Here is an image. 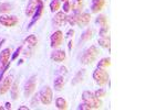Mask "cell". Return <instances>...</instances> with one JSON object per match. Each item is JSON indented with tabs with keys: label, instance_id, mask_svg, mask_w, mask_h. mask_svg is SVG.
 Here are the masks:
<instances>
[{
	"label": "cell",
	"instance_id": "cell-1",
	"mask_svg": "<svg viewBox=\"0 0 166 110\" xmlns=\"http://www.w3.org/2000/svg\"><path fill=\"white\" fill-rule=\"evenodd\" d=\"M100 55V51L96 49V46L92 45L87 50H85L83 55L81 56V63L83 65H90L93 62H95L96 57Z\"/></svg>",
	"mask_w": 166,
	"mask_h": 110
},
{
	"label": "cell",
	"instance_id": "cell-2",
	"mask_svg": "<svg viewBox=\"0 0 166 110\" xmlns=\"http://www.w3.org/2000/svg\"><path fill=\"white\" fill-rule=\"evenodd\" d=\"M93 79L96 84L99 86L103 87L109 83V79H110V76H109V73L104 68H99L96 67V70L93 72Z\"/></svg>",
	"mask_w": 166,
	"mask_h": 110
},
{
	"label": "cell",
	"instance_id": "cell-3",
	"mask_svg": "<svg viewBox=\"0 0 166 110\" xmlns=\"http://www.w3.org/2000/svg\"><path fill=\"white\" fill-rule=\"evenodd\" d=\"M39 99H40L41 104L46 105V106L51 105L52 99H53L52 89H51L49 86H43L41 88L40 91H39Z\"/></svg>",
	"mask_w": 166,
	"mask_h": 110
},
{
	"label": "cell",
	"instance_id": "cell-4",
	"mask_svg": "<svg viewBox=\"0 0 166 110\" xmlns=\"http://www.w3.org/2000/svg\"><path fill=\"white\" fill-rule=\"evenodd\" d=\"M63 39L64 36L62 31H60V30L54 31L51 34V36H50V46L52 47V49H58L62 44V42H63Z\"/></svg>",
	"mask_w": 166,
	"mask_h": 110
},
{
	"label": "cell",
	"instance_id": "cell-5",
	"mask_svg": "<svg viewBox=\"0 0 166 110\" xmlns=\"http://www.w3.org/2000/svg\"><path fill=\"white\" fill-rule=\"evenodd\" d=\"M12 83H13V76H3V78L0 81V95H5L8 93L12 86Z\"/></svg>",
	"mask_w": 166,
	"mask_h": 110
},
{
	"label": "cell",
	"instance_id": "cell-6",
	"mask_svg": "<svg viewBox=\"0 0 166 110\" xmlns=\"http://www.w3.org/2000/svg\"><path fill=\"white\" fill-rule=\"evenodd\" d=\"M18 18L16 15H0V24L6 28H12L18 24Z\"/></svg>",
	"mask_w": 166,
	"mask_h": 110
},
{
	"label": "cell",
	"instance_id": "cell-7",
	"mask_svg": "<svg viewBox=\"0 0 166 110\" xmlns=\"http://www.w3.org/2000/svg\"><path fill=\"white\" fill-rule=\"evenodd\" d=\"M35 86H37V77H35V75H32L24 85V97H30L32 94L35 93Z\"/></svg>",
	"mask_w": 166,
	"mask_h": 110
},
{
	"label": "cell",
	"instance_id": "cell-8",
	"mask_svg": "<svg viewBox=\"0 0 166 110\" xmlns=\"http://www.w3.org/2000/svg\"><path fill=\"white\" fill-rule=\"evenodd\" d=\"M76 15V26H87L91 21V15L87 12H80V13H74Z\"/></svg>",
	"mask_w": 166,
	"mask_h": 110
},
{
	"label": "cell",
	"instance_id": "cell-9",
	"mask_svg": "<svg viewBox=\"0 0 166 110\" xmlns=\"http://www.w3.org/2000/svg\"><path fill=\"white\" fill-rule=\"evenodd\" d=\"M10 57H11V49L10 47H7L0 52V72L10 62Z\"/></svg>",
	"mask_w": 166,
	"mask_h": 110
},
{
	"label": "cell",
	"instance_id": "cell-10",
	"mask_svg": "<svg viewBox=\"0 0 166 110\" xmlns=\"http://www.w3.org/2000/svg\"><path fill=\"white\" fill-rule=\"evenodd\" d=\"M67 13H64L63 11H58L55 12L54 17H53L52 23L57 28H60V26H63L64 24L67 23Z\"/></svg>",
	"mask_w": 166,
	"mask_h": 110
},
{
	"label": "cell",
	"instance_id": "cell-11",
	"mask_svg": "<svg viewBox=\"0 0 166 110\" xmlns=\"http://www.w3.org/2000/svg\"><path fill=\"white\" fill-rule=\"evenodd\" d=\"M43 2V0H29V2L27 5L26 8V15L27 17H32L33 13L35 12L37 8L40 6V3Z\"/></svg>",
	"mask_w": 166,
	"mask_h": 110
},
{
	"label": "cell",
	"instance_id": "cell-12",
	"mask_svg": "<svg viewBox=\"0 0 166 110\" xmlns=\"http://www.w3.org/2000/svg\"><path fill=\"white\" fill-rule=\"evenodd\" d=\"M65 57H67V54H65V52H64L63 50H55V51H53V52L51 53V55H50V58H51L52 61L57 62V63L63 62L64 60H65Z\"/></svg>",
	"mask_w": 166,
	"mask_h": 110
},
{
	"label": "cell",
	"instance_id": "cell-13",
	"mask_svg": "<svg viewBox=\"0 0 166 110\" xmlns=\"http://www.w3.org/2000/svg\"><path fill=\"white\" fill-rule=\"evenodd\" d=\"M43 9H44V3H40V6L37 8V10H35V12L33 13V15H32V19H31V22H30L29 24H28V28L27 29H30L33 24L37 22V21L39 20L41 18V15H42V13H43Z\"/></svg>",
	"mask_w": 166,
	"mask_h": 110
},
{
	"label": "cell",
	"instance_id": "cell-14",
	"mask_svg": "<svg viewBox=\"0 0 166 110\" xmlns=\"http://www.w3.org/2000/svg\"><path fill=\"white\" fill-rule=\"evenodd\" d=\"M105 0H92V5H91V11L92 13H98L104 8Z\"/></svg>",
	"mask_w": 166,
	"mask_h": 110
},
{
	"label": "cell",
	"instance_id": "cell-15",
	"mask_svg": "<svg viewBox=\"0 0 166 110\" xmlns=\"http://www.w3.org/2000/svg\"><path fill=\"white\" fill-rule=\"evenodd\" d=\"M84 6V0H72L71 2V11L73 13H80Z\"/></svg>",
	"mask_w": 166,
	"mask_h": 110
},
{
	"label": "cell",
	"instance_id": "cell-16",
	"mask_svg": "<svg viewBox=\"0 0 166 110\" xmlns=\"http://www.w3.org/2000/svg\"><path fill=\"white\" fill-rule=\"evenodd\" d=\"M64 84H65V79H64V76L63 75L58 76V77L54 79V84H53L54 90H57V91H61V90L64 88Z\"/></svg>",
	"mask_w": 166,
	"mask_h": 110
},
{
	"label": "cell",
	"instance_id": "cell-17",
	"mask_svg": "<svg viewBox=\"0 0 166 110\" xmlns=\"http://www.w3.org/2000/svg\"><path fill=\"white\" fill-rule=\"evenodd\" d=\"M24 44L31 50L33 47H35V45L38 44V39H37V36L35 34H31L29 36H27V39L24 40Z\"/></svg>",
	"mask_w": 166,
	"mask_h": 110
},
{
	"label": "cell",
	"instance_id": "cell-18",
	"mask_svg": "<svg viewBox=\"0 0 166 110\" xmlns=\"http://www.w3.org/2000/svg\"><path fill=\"white\" fill-rule=\"evenodd\" d=\"M98 43L103 49H108L110 51L111 49V38L110 36H104V38H99Z\"/></svg>",
	"mask_w": 166,
	"mask_h": 110
},
{
	"label": "cell",
	"instance_id": "cell-19",
	"mask_svg": "<svg viewBox=\"0 0 166 110\" xmlns=\"http://www.w3.org/2000/svg\"><path fill=\"white\" fill-rule=\"evenodd\" d=\"M10 93H11V98L13 100H17L18 97H19V84H18V81L12 83V86L10 88Z\"/></svg>",
	"mask_w": 166,
	"mask_h": 110
},
{
	"label": "cell",
	"instance_id": "cell-20",
	"mask_svg": "<svg viewBox=\"0 0 166 110\" xmlns=\"http://www.w3.org/2000/svg\"><path fill=\"white\" fill-rule=\"evenodd\" d=\"M55 107L60 110H65L68 108V102L67 100L62 97H58L55 99Z\"/></svg>",
	"mask_w": 166,
	"mask_h": 110
},
{
	"label": "cell",
	"instance_id": "cell-21",
	"mask_svg": "<svg viewBox=\"0 0 166 110\" xmlns=\"http://www.w3.org/2000/svg\"><path fill=\"white\" fill-rule=\"evenodd\" d=\"M92 36H93V30L91 29V28H87V29L82 33L80 41H81V42H87V41L90 40Z\"/></svg>",
	"mask_w": 166,
	"mask_h": 110
},
{
	"label": "cell",
	"instance_id": "cell-22",
	"mask_svg": "<svg viewBox=\"0 0 166 110\" xmlns=\"http://www.w3.org/2000/svg\"><path fill=\"white\" fill-rule=\"evenodd\" d=\"M87 104L90 105V107L91 109L93 110V109H100V108L102 107V100L100 98H96V97H94L92 100H90V101L87 102Z\"/></svg>",
	"mask_w": 166,
	"mask_h": 110
},
{
	"label": "cell",
	"instance_id": "cell-23",
	"mask_svg": "<svg viewBox=\"0 0 166 110\" xmlns=\"http://www.w3.org/2000/svg\"><path fill=\"white\" fill-rule=\"evenodd\" d=\"M110 66H111V58L110 57L101 58L99 61V63H98V67H99V68H104V70H106V68Z\"/></svg>",
	"mask_w": 166,
	"mask_h": 110
},
{
	"label": "cell",
	"instance_id": "cell-24",
	"mask_svg": "<svg viewBox=\"0 0 166 110\" xmlns=\"http://www.w3.org/2000/svg\"><path fill=\"white\" fill-rule=\"evenodd\" d=\"M50 11L52 12H58L60 10V7H61V0H52L50 2Z\"/></svg>",
	"mask_w": 166,
	"mask_h": 110
},
{
	"label": "cell",
	"instance_id": "cell-25",
	"mask_svg": "<svg viewBox=\"0 0 166 110\" xmlns=\"http://www.w3.org/2000/svg\"><path fill=\"white\" fill-rule=\"evenodd\" d=\"M95 22L101 26H109L108 17H106L105 15H98V18L95 19Z\"/></svg>",
	"mask_w": 166,
	"mask_h": 110
},
{
	"label": "cell",
	"instance_id": "cell-26",
	"mask_svg": "<svg viewBox=\"0 0 166 110\" xmlns=\"http://www.w3.org/2000/svg\"><path fill=\"white\" fill-rule=\"evenodd\" d=\"M84 73H85V70H81L80 72L76 73V75L74 76V78H73V81H72V84L76 85L78 83L83 81V79H84Z\"/></svg>",
	"mask_w": 166,
	"mask_h": 110
},
{
	"label": "cell",
	"instance_id": "cell-27",
	"mask_svg": "<svg viewBox=\"0 0 166 110\" xmlns=\"http://www.w3.org/2000/svg\"><path fill=\"white\" fill-rule=\"evenodd\" d=\"M95 96H94V93L93 91H91V90H85L82 93V100L85 102H89L90 100L94 98Z\"/></svg>",
	"mask_w": 166,
	"mask_h": 110
},
{
	"label": "cell",
	"instance_id": "cell-28",
	"mask_svg": "<svg viewBox=\"0 0 166 110\" xmlns=\"http://www.w3.org/2000/svg\"><path fill=\"white\" fill-rule=\"evenodd\" d=\"M11 10H12V6L10 3L5 2L0 5V13H1V15H7V13H9Z\"/></svg>",
	"mask_w": 166,
	"mask_h": 110
},
{
	"label": "cell",
	"instance_id": "cell-29",
	"mask_svg": "<svg viewBox=\"0 0 166 110\" xmlns=\"http://www.w3.org/2000/svg\"><path fill=\"white\" fill-rule=\"evenodd\" d=\"M100 38H104V36H110V28L108 26H101L99 31Z\"/></svg>",
	"mask_w": 166,
	"mask_h": 110
},
{
	"label": "cell",
	"instance_id": "cell-30",
	"mask_svg": "<svg viewBox=\"0 0 166 110\" xmlns=\"http://www.w3.org/2000/svg\"><path fill=\"white\" fill-rule=\"evenodd\" d=\"M93 93L96 98H100V99H102L103 97L106 96V90L103 89V88H99V89H96L95 91H93Z\"/></svg>",
	"mask_w": 166,
	"mask_h": 110
},
{
	"label": "cell",
	"instance_id": "cell-31",
	"mask_svg": "<svg viewBox=\"0 0 166 110\" xmlns=\"http://www.w3.org/2000/svg\"><path fill=\"white\" fill-rule=\"evenodd\" d=\"M62 9H63L64 13H69L71 11V2L68 0L65 2H63V6H62Z\"/></svg>",
	"mask_w": 166,
	"mask_h": 110
},
{
	"label": "cell",
	"instance_id": "cell-32",
	"mask_svg": "<svg viewBox=\"0 0 166 110\" xmlns=\"http://www.w3.org/2000/svg\"><path fill=\"white\" fill-rule=\"evenodd\" d=\"M67 22H69V24H70L71 26H76V15H74V13H72V15H68Z\"/></svg>",
	"mask_w": 166,
	"mask_h": 110
},
{
	"label": "cell",
	"instance_id": "cell-33",
	"mask_svg": "<svg viewBox=\"0 0 166 110\" xmlns=\"http://www.w3.org/2000/svg\"><path fill=\"white\" fill-rule=\"evenodd\" d=\"M21 51H22V46H19L17 50H16L15 53H13V54L11 55V60H12V61H16V60H17L18 56H19V55L21 54Z\"/></svg>",
	"mask_w": 166,
	"mask_h": 110
},
{
	"label": "cell",
	"instance_id": "cell-34",
	"mask_svg": "<svg viewBox=\"0 0 166 110\" xmlns=\"http://www.w3.org/2000/svg\"><path fill=\"white\" fill-rule=\"evenodd\" d=\"M78 109L79 110H92L90 107V105L85 101H83V104H80L79 106H78Z\"/></svg>",
	"mask_w": 166,
	"mask_h": 110
},
{
	"label": "cell",
	"instance_id": "cell-35",
	"mask_svg": "<svg viewBox=\"0 0 166 110\" xmlns=\"http://www.w3.org/2000/svg\"><path fill=\"white\" fill-rule=\"evenodd\" d=\"M39 101H40V99H39V94H38V95H35V97H32L31 106H32V107H35V106L39 104Z\"/></svg>",
	"mask_w": 166,
	"mask_h": 110
},
{
	"label": "cell",
	"instance_id": "cell-36",
	"mask_svg": "<svg viewBox=\"0 0 166 110\" xmlns=\"http://www.w3.org/2000/svg\"><path fill=\"white\" fill-rule=\"evenodd\" d=\"M74 33H76V31H74L73 29L68 30V32H67V36H69V38H72L73 35H74Z\"/></svg>",
	"mask_w": 166,
	"mask_h": 110
},
{
	"label": "cell",
	"instance_id": "cell-37",
	"mask_svg": "<svg viewBox=\"0 0 166 110\" xmlns=\"http://www.w3.org/2000/svg\"><path fill=\"white\" fill-rule=\"evenodd\" d=\"M6 107H5V109H11V104L10 102H6V105H5Z\"/></svg>",
	"mask_w": 166,
	"mask_h": 110
},
{
	"label": "cell",
	"instance_id": "cell-38",
	"mask_svg": "<svg viewBox=\"0 0 166 110\" xmlns=\"http://www.w3.org/2000/svg\"><path fill=\"white\" fill-rule=\"evenodd\" d=\"M19 110H29V107H27V106H21V107H19Z\"/></svg>",
	"mask_w": 166,
	"mask_h": 110
},
{
	"label": "cell",
	"instance_id": "cell-39",
	"mask_svg": "<svg viewBox=\"0 0 166 110\" xmlns=\"http://www.w3.org/2000/svg\"><path fill=\"white\" fill-rule=\"evenodd\" d=\"M68 47H69V50H72V47H73V42H72V41H70V42H69V45H68Z\"/></svg>",
	"mask_w": 166,
	"mask_h": 110
},
{
	"label": "cell",
	"instance_id": "cell-40",
	"mask_svg": "<svg viewBox=\"0 0 166 110\" xmlns=\"http://www.w3.org/2000/svg\"><path fill=\"white\" fill-rule=\"evenodd\" d=\"M5 42H6V40H5V39H2V40L0 41V47L2 46V45H3V43H5Z\"/></svg>",
	"mask_w": 166,
	"mask_h": 110
},
{
	"label": "cell",
	"instance_id": "cell-41",
	"mask_svg": "<svg viewBox=\"0 0 166 110\" xmlns=\"http://www.w3.org/2000/svg\"><path fill=\"white\" fill-rule=\"evenodd\" d=\"M62 2H65V1H68V0H61Z\"/></svg>",
	"mask_w": 166,
	"mask_h": 110
}]
</instances>
